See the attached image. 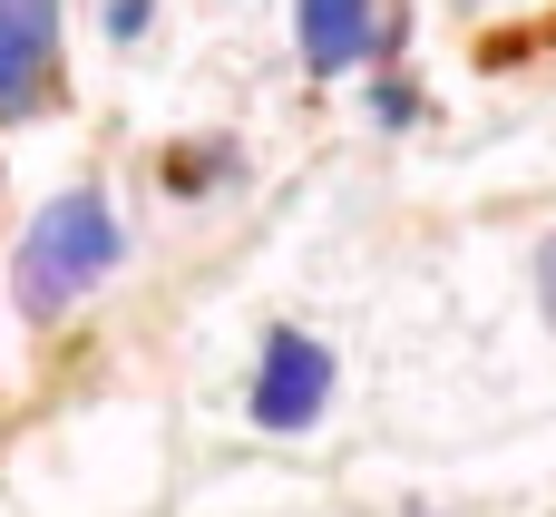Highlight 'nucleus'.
Returning a JSON list of instances; mask_svg holds the SVG:
<instances>
[{
  "label": "nucleus",
  "instance_id": "obj_1",
  "mask_svg": "<svg viewBox=\"0 0 556 517\" xmlns=\"http://www.w3.org/2000/svg\"><path fill=\"white\" fill-rule=\"evenodd\" d=\"M108 264H117V215H108V196H59V205H39V225L20 235V254H10V293H20V313L29 323H49V313H68L88 283H108Z\"/></svg>",
  "mask_w": 556,
  "mask_h": 517
},
{
  "label": "nucleus",
  "instance_id": "obj_3",
  "mask_svg": "<svg viewBox=\"0 0 556 517\" xmlns=\"http://www.w3.org/2000/svg\"><path fill=\"white\" fill-rule=\"evenodd\" d=\"M59 68V0H0V117H29Z\"/></svg>",
  "mask_w": 556,
  "mask_h": 517
},
{
  "label": "nucleus",
  "instance_id": "obj_2",
  "mask_svg": "<svg viewBox=\"0 0 556 517\" xmlns=\"http://www.w3.org/2000/svg\"><path fill=\"white\" fill-rule=\"evenodd\" d=\"M332 401V352L313 332H274L264 342V371H254V420L264 430H313Z\"/></svg>",
  "mask_w": 556,
  "mask_h": 517
},
{
  "label": "nucleus",
  "instance_id": "obj_4",
  "mask_svg": "<svg viewBox=\"0 0 556 517\" xmlns=\"http://www.w3.org/2000/svg\"><path fill=\"white\" fill-rule=\"evenodd\" d=\"M293 39H303V68L332 78V68L381 49V10L371 0H293Z\"/></svg>",
  "mask_w": 556,
  "mask_h": 517
},
{
  "label": "nucleus",
  "instance_id": "obj_5",
  "mask_svg": "<svg viewBox=\"0 0 556 517\" xmlns=\"http://www.w3.org/2000/svg\"><path fill=\"white\" fill-rule=\"evenodd\" d=\"M538 293H547V323H556V244L538 254Z\"/></svg>",
  "mask_w": 556,
  "mask_h": 517
}]
</instances>
